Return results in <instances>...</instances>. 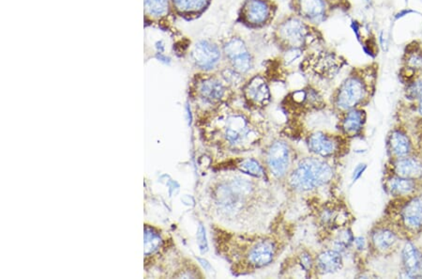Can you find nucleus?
I'll return each instance as SVG.
<instances>
[{"instance_id":"obj_1","label":"nucleus","mask_w":422,"mask_h":279,"mask_svg":"<svg viewBox=\"0 0 422 279\" xmlns=\"http://www.w3.org/2000/svg\"><path fill=\"white\" fill-rule=\"evenodd\" d=\"M219 170L209 193L218 225L237 231H268L279 217L273 183L235 170Z\"/></svg>"},{"instance_id":"obj_2","label":"nucleus","mask_w":422,"mask_h":279,"mask_svg":"<svg viewBox=\"0 0 422 279\" xmlns=\"http://www.w3.org/2000/svg\"><path fill=\"white\" fill-rule=\"evenodd\" d=\"M234 103L201 114L198 125L202 138L211 148L238 157L261 149L271 128L260 112Z\"/></svg>"},{"instance_id":"obj_3","label":"nucleus","mask_w":422,"mask_h":279,"mask_svg":"<svg viewBox=\"0 0 422 279\" xmlns=\"http://www.w3.org/2000/svg\"><path fill=\"white\" fill-rule=\"evenodd\" d=\"M212 238L216 252L235 276L251 275L273 265L290 242L289 229L279 217L262 232L232 231L215 224Z\"/></svg>"},{"instance_id":"obj_4","label":"nucleus","mask_w":422,"mask_h":279,"mask_svg":"<svg viewBox=\"0 0 422 279\" xmlns=\"http://www.w3.org/2000/svg\"><path fill=\"white\" fill-rule=\"evenodd\" d=\"M271 38L274 45L283 54L288 52L306 54L312 49L321 48L325 43L317 25L293 14L286 15L274 23Z\"/></svg>"},{"instance_id":"obj_5","label":"nucleus","mask_w":422,"mask_h":279,"mask_svg":"<svg viewBox=\"0 0 422 279\" xmlns=\"http://www.w3.org/2000/svg\"><path fill=\"white\" fill-rule=\"evenodd\" d=\"M378 64L371 63L353 68L333 93V105L339 113L361 108L374 94Z\"/></svg>"},{"instance_id":"obj_6","label":"nucleus","mask_w":422,"mask_h":279,"mask_svg":"<svg viewBox=\"0 0 422 279\" xmlns=\"http://www.w3.org/2000/svg\"><path fill=\"white\" fill-rule=\"evenodd\" d=\"M333 178V167L325 158L308 155L297 160L284 188L293 195H306L328 185Z\"/></svg>"},{"instance_id":"obj_7","label":"nucleus","mask_w":422,"mask_h":279,"mask_svg":"<svg viewBox=\"0 0 422 279\" xmlns=\"http://www.w3.org/2000/svg\"><path fill=\"white\" fill-rule=\"evenodd\" d=\"M240 90L229 81L221 72H200L191 82V95L201 114L235 102Z\"/></svg>"},{"instance_id":"obj_8","label":"nucleus","mask_w":422,"mask_h":279,"mask_svg":"<svg viewBox=\"0 0 422 279\" xmlns=\"http://www.w3.org/2000/svg\"><path fill=\"white\" fill-rule=\"evenodd\" d=\"M296 148L286 138L277 136L261 147L260 161L274 185L284 188L299 159Z\"/></svg>"},{"instance_id":"obj_9","label":"nucleus","mask_w":422,"mask_h":279,"mask_svg":"<svg viewBox=\"0 0 422 279\" xmlns=\"http://www.w3.org/2000/svg\"><path fill=\"white\" fill-rule=\"evenodd\" d=\"M348 61L336 52L325 48L313 49L305 54L299 63V70L305 76L324 80L333 79Z\"/></svg>"},{"instance_id":"obj_10","label":"nucleus","mask_w":422,"mask_h":279,"mask_svg":"<svg viewBox=\"0 0 422 279\" xmlns=\"http://www.w3.org/2000/svg\"><path fill=\"white\" fill-rule=\"evenodd\" d=\"M278 5L274 0H243L237 21L252 30H262L275 23Z\"/></svg>"},{"instance_id":"obj_11","label":"nucleus","mask_w":422,"mask_h":279,"mask_svg":"<svg viewBox=\"0 0 422 279\" xmlns=\"http://www.w3.org/2000/svg\"><path fill=\"white\" fill-rule=\"evenodd\" d=\"M225 66L243 77L255 70V58L245 39L239 34L227 36L221 43Z\"/></svg>"},{"instance_id":"obj_12","label":"nucleus","mask_w":422,"mask_h":279,"mask_svg":"<svg viewBox=\"0 0 422 279\" xmlns=\"http://www.w3.org/2000/svg\"><path fill=\"white\" fill-rule=\"evenodd\" d=\"M325 107L322 95L312 86L289 92L282 102V107L292 121H299Z\"/></svg>"},{"instance_id":"obj_13","label":"nucleus","mask_w":422,"mask_h":279,"mask_svg":"<svg viewBox=\"0 0 422 279\" xmlns=\"http://www.w3.org/2000/svg\"><path fill=\"white\" fill-rule=\"evenodd\" d=\"M240 96L248 110L262 112L273 101L268 77L261 72L249 76L240 87Z\"/></svg>"},{"instance_id":"obj_14","label":"nucleus","mask_w":422,"mask_h":279,"mask_svg":"<svg viewBox=\"0 0 422 279\" xmlns=\"http://www.w3.org/2000/svg\"><path fill=\"white\" fill-rule=\"evenodd\" d=\"M191 59L202 72H219L225 66L221 45L209 40L198 41L191 49Z\"/></svg>"},{"instance_id":"obj_15","label":"nucleus","mask_w":422,"mask_h":279,"mask_svg":"<svg viewBox=\"0 0 422 279\" xmlns=\"http://www.w3.org/2000/svg\"><path fill=\"white\" fill-rule=\"evenodd\" d=\"M304 141L310 154L325 159L341 156L346 149V141L343 136L326 132H312L305 136Z\"/></svg>"},{"instance_id":"obj_16","label":"nucleus","mask_w":422,"mask_h":279,"mask_svg":"<svg viewBox=\"0 0 422 279\" xmlns=\"http://www.w3.org/2000/svg\"><path fill=\"white\" fill-rule=\"evenodd\" d=\"M289 8L291 14L317 27L326 22L333 12L325 0H290Z\"/></svg>"},{"instance_id":"obj_17","label":"nucleus","mask_w":422,"mask_h":279,"mask_svg":"<svg viewBox=\"0 0 422 279\" xmlns=\"http://www.w3.org/2000/svg\"><path fill=\"white\" fill-rule=\"evenodd\" d=\"M315 256L307 248L300 247L284 260L282 265L281 276L288 278H312L315 276Z\"/></svg>"},{"instance_id":"obj_18","label":"nucleus","mask_w":422,"mask_h":279,"mask_svg":"<svg viewBox=\"0 0 422 279\" xmlns=\"http://www.w3.org/2000/svg\"><path fill=\"white\" fill-rule=\"evenodd\" d=\"M318 224L325 229H344L349 222L348 209L341 204L327 203L315 213Z\"/></svg>"},{"instance_id":"obj_19","label":"nucleus","mask_w":422,"mask_h":279,"mask_svg":"<svg viewBox=\"0 0 422 279\" xmlns=\"http://www.w3.org/2000/svg\"><path fill=\"white\" fill-rule=\"evenodd\" d=\"M421 72H422V41L415 40L406 45L403 50L400 77L406 84Z\"/></svg>"},{"instance_id":"obj_20","label":"nucleus","mask_w":422,"mask_h":279,"mask_svg":"<svg viewBox=\"0 0 422 279\" xmlns=\"http://www.w3.org/2000/svg\"><path fill=\"white\" fill-rule=\"evenodd\" d=\"M219 169L235 170V172H242L243 174L251 176V177L271 182L268 173H266L260 159L253 158V157L238 156L230 158L229 161L222 163Z\"/></svg>"},{"instance_id":"obj_21","label":"nucleus","mask_w":422,"mask_h":279,"mask_svg":"<svg viewBox=\"0 0 422 279\" xmlns=\"http://www.w3.org/2000/svg\"><path fill=\"white\" fill-rule=\"evenodd\" d=\"M343 266V257L338 250H324L315 256V276L337 273Z\"/></svg>"},{"instance_id":"obj_22","label":"nucleus","mask_w":422,"mask_h":279,"mask_svg":"<svg viewBox=\"0 0 422 279\" xmlns=\"http://www.w3.org/2000/svg\"><path fill=\"white\" fill-rule=\"evenodd\" d=\"M341 115L343 117H341L339 129L344 136L352 138L361 133L365 121H366V114L364 110H362L361 108H354V110L341 113Z\"/></svg>"},{"instance_id":"obj_23","label":"nucleus","mask_w":422,"mask_h":279,"mask_svg":"<svg viewBox=\"0 0 422 279\" xmlns=\"http://www.w3.org/2000/svg\"><path fill=\"white\" fill-rule=\"evenodd\" d=\"M403 262L405 267V278H422V256L410 242L403 250Z\"/></svg>"},{"instance_id":"obj_24","label":"nucleus","mask_w":422,"mask_h":279,"mask_svg":"<svg viewBox=\"0 0 422 279\" xmlns=\"http://www.w3.org/2000/svg\"><path fill=\"white\" fill-rule=\"evenodd\" d=\"M403 223L409 229H419L422 226V196H416L406 204L402 211Z\"/></svg>"},{"instance_id":"obj_25","label":"nucleus","mask_w":422,"mask_h":279,"mask_svg":"<svg viewBox=\"0 0 422 279\" xmlns=\"http://www.w3.org/2000/svg\"><path fill=\"white\" fill-rule=\"evenodd\" d=\"M173 7L184 17H198L203 14L211 3V0H171Z\"/></svg>"},{"instance_id":"obj_26","label":"nucleus","mask_w":422,"mask_h":279,"mask_svg":"<svg viewBox=\"0 0 422 279\" xmlns=\"http://www.w3.org/2000/svg\"><path fill=\"white\" fill-rule=\"evenodd\" d=\"M395 172L399 177L416 179L422 176V165L414 159L400 160L395 165Z\"/></svg>"},{"instance_id":"obj_27","label":"nucleus","mask_w":422,"mask_h":279,"mask_svg":"<svg viewBox=\"0 0 422 279\" xmlns=\"http://www.w3.org/2000/svg\"><path fill=\"white\" fill-rule=\"evenodd\" d=\"M165 241L160 234L154 227L146 226L145 229V254L147 257L160 252L164 247Z\"/></svg>"},{"instance_id":"obj_28","label":"nucleus","mask_w":422,"mask_h":279,"mask_svg":"<svg viewBox=\"0 0 422 279\" xmlns=\"http://www.w3.org/2000/svg\"><path fill=\"white\" fill-rule=\"evenodd\" d=\"M372 241L374 247L380 251L390 249L397 242V236L388 229H377L372 235Z\"/></svg>"},{"instance_id":"obj_29","label":"nucleus","mask_w":422,"mask_h":279,"mask_svg":"<svg viewBox=\"0 0 422 279\" xmlns=\"http://www.w3.org/2000/svg\"><path fill=\"white\" fill-rule=\"evenodd\" d=\"M390 146L393 154L397 156L403 157L410 152L411 144L405 134L401 132H393L390 138Z\"/></svg>"},{"instance_id":"obj_30","label":"nucleus","mask_w":422,"mask_h":279,"mask_svg":"<svg viewBox=\"0 0 422 279\" xmlns=\"http://www.w3.org/2000/svg\"><path fill=\"white\" fill-rule=\"evenodd\" d=\"M414 188H415V183L412 180L399 177V176L388 182V189L392 195H405V194L412 192Z\"/></svg>"},{"instance_id":"obj_31","label":"nucleus","mask_w":422,"mask_h":279,"mask_svg":"<svg viewBox=\"0 0 422 279\" xmlns=\"http://www.w3.org/2000/svg\"><path fill=\"white\" fill-rule=\"evenodd\" d=\"M146 12L155 18L167 17L170 9L169 0H145Z\"/></svg>"},{"instance_id":"obj_32","label":"nucleus","mask_w":422,"mask_h":279,"mask_svg":"<svg viewBox=\"0 0 422 279\" xmlns=\"http://www.w3.org/2000/svg\"><path fill=\"white\" fill-rule=\"evenodd\" d=\"M405 95L409 100H419L422 96V72L406 83Z\"/></svg>"},{"instance_id":"obj_33","label":"nucleus","mask_w":422,"mask_h":279,"mask_svg":"<svg viewBox=\"0 0 422 279\" xmlns=\"http://www.w3.org/2000/svg\"><path fill=\"white\" fill-rule=\"evenodd\" d=\"M331 9L333 10H348L350 9L351 5L349 0H325Z\"/></svg>"},{"instance_id":"obj_34","label":"nucleus","mask_w":422,"mask_h":279,"mask_svg":"<svg viewBox=\"0 0 422 279\" xmlns=\"http://www.w3.org/2000/svg\"><path fill=\"white\" fill-rule=\"evenodd\" d=\"M366 169V165H359L358 167H357L356 170L354 172V180L359 179L362 174V172H364V169Z\"/></svg>"},{"instance_id":"obj_35","label":"nucleus","mask_w":422,"mask_h":279,"mask_svg":"<svg viewBox=\"0 0 422 279\" xmlns=\"http://www.w3.org/2000/svg\"><path fill=\"white\" fill-rule=\"evenodd\" d=\"M355 245H356V247L358 248L359 250H363L365 247V241L363 238L359 237L354 239Z\"/></svg>"},{"instance_id":"obj_36","label":"nucleus","mask_w":422,"mask_h":279,"mask_svg":"<svg viewBox=\"0 0 422 279\" xmlns=\"http://www.w3.org/2000/svg\"><path fill=\"white\" fill-rule=\"evenodd\" d=\"M419 112L422 115V96L419 99Z\"/></svg>"}]
</instances>
